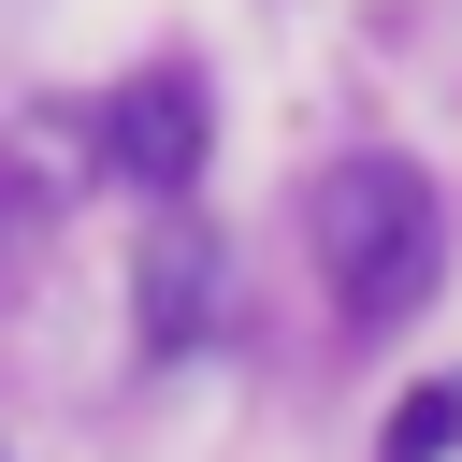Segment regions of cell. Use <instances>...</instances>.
Masks as SVG:
<instances>
[{"label":"cell","mask_w":462,"mask_h":462,"mask_svg":"<svg viewBox=\"0 0 462 462\" xmlns=\"http://www.w3.org/2000/svg\"><path fill=\"white\" fill-rule=\"evenodd\" d=\"M202 289H217V274H202V245H159V260H144V332H159V346H188V332H202Z\"/></svg>","instance_id":"cell-3"},{"label":"cell","mask_w":462,"mask_h":462,"mask_svg":"<svg viewBox=\"0 0 462 462\" xmlns=\"http://www.w3.org/2000/svg\"><path fill=\"white\" fill-rule=\"evenodd\" d=\"M303 245H318V274H332V303H346L361 332H404V318L433 303V274H448V202H433L419 159L375 144V159H332V173H318Z\"/></svg>","instance_id":"cell-1"},{"label":"cell","mask_w":462,"mask_h":462,"mask_svg":"<svg viewBox=\"0 0 462 462\" xmlns=\"http://www.w3.org/2000/svg\"><path fill=\"white\" fill-rule=\"evenodd\" d=\"M101 144H116L130 188H188V173H202V87H188V72H130Z\"/></svg>","instance_id":"cell-2"},{"label":"cell","mask_w":462,"mask_h":462,"mask_svg":"<svg viewBox=\"0 0 462 462\" xmlns=\"http://www.w3.org/2000/svg\"><path fill=\"white\" fill-rule=\"evenodd\" d=\"M448 433H462V390H404V404H390V433H375V462H433Z\"/></svg>","instance_id":"cell-4"}]
</instances>
